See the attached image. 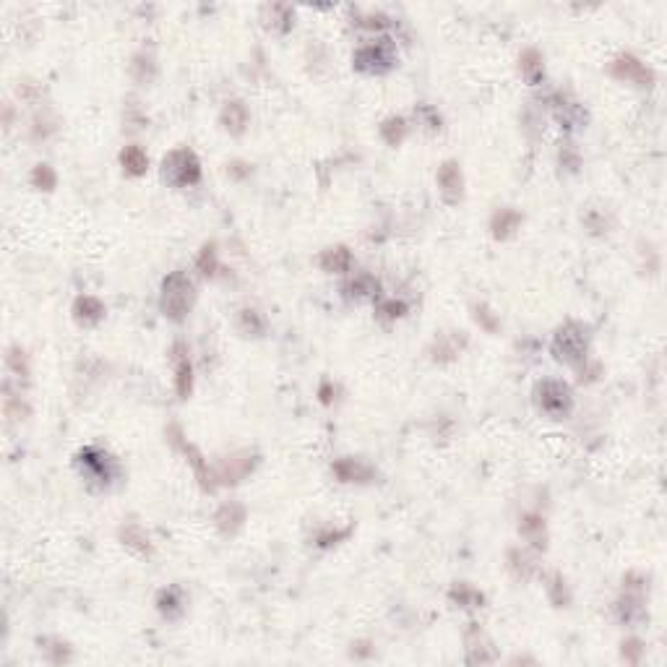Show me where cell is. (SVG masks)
Returning <instances> with one entry per match:
<instances>
[{
    "label": "cell",
    "instance_id": "cell-2",
    "mask_svg": "<svg viewBox=\"0 0 667 667\" xmlns=\"http://www.w3.org/2000/svg\"><path fill=\"white\" fill-rule=\"evenodd\" d=\"M164 177L175 186H193L201 177V164L196 154L188 149H175L164 157Z\"/></svg>",
    "mask_w": 667,
    "mask_h": 667
},
{
    "label": "cell",
    "instance_id": "cell-17",
    "mask_svg": "<svg viewBox=\"0 0 667 667\" xmlns=\"http://www.w3.org/2000/svg\"><path fill=\"white\" fill-rule=\"evenodd\" d=\"M521 66H524V70H537L539 68V55L535 52V50H529V52H524V58H521Z\"/></svg>",
    "mask_w": 667,
    "mask_h": 667
},
{
    "label": "cell",
    "instance_id": "cell-1",
    "mask_svg": "<svg viewBox=\"0 0 667 667\" xmlns=\"http://www.w3.org/2000/svg\"><path fill=\"white\" fill-rule=\"evenodd\" d=\"M190 305H193V284H190V279H188L186 274H180V271L170 274L164 279V287H162L164 316L180 321L190 310Z\"/></svg>",
    "mask_w": 667,
    "mask_h": 667
},
{
    "label": "cell",
    "instance_id": "cell-7",
    "mask_svg": "<svg viewBox=\"0 0 667 667\" xmlns=\"http://www.w3.org/2000/svg\"><path fill=\"white\" fill-rule=\"evenodd\" d=\"M438 183L444 188V193L448 199H457L461 196V172H459L457 162H446L438 172Z\"/></svg>",
    "mask_w": 667,
    "mask_h": 667
},
{
    "label": "cell",
    "instance_id": "cell-16",
    "mask_svg": "<svg viewBox=\"0 0 667 667\" xmlns=\"http://www.w3.org/2000/svg\"><path fill=\"white\" fill-rule=\"evenodd\" d=\"M177 391H180V397H188V391H190V365L186 360L177 365Z\"/></svg>",
    "mask_w": 667,
    "mask_h": 667
},
{
    "label": "cell",
    "instance_id": "cell-12",
    "mask_svg": "<svg viewBox=\"0 0 667 667\" xmlns=\"http://www.w3.org/2000/svg\"><path fill=\"white\" fill-rule=\"evenodd\" d=\"M516 224H519V214L516 211H501V214H495L492 227H495V235H508Z\"/></svg>",
    "mask_w": 667,
    "mask_h": 667
},
{
    "label": "cell",
    "instance_id": "cell-11",
    "mask_svg": "<svg viewBox=\"0 0 667 667\" xmlns=\"http://www.w3.org/2000/svg\"><path fill=\"white\" fill-rule=\"evenodd\" d=\"M76 310H79V316L86 318V321H97V318H102V313H105L102 303H99L97 297H89V295L76 303Z\"/></svg>",
    "mask_w": 667,
    "mask_h": 667
},
{
    "label": "cell",
    "instance_id": "cell-13",
    "mask_svg": "<svg viewBox=\"0 0 667 667\" xmlns=\"http://www.w3.org/2000/svg\"><path fill=\"white\" fill-rule=\"evenodd\" d=\"M227 519H230V524H227V529L232 532V529L237 527L240 521H243V508H240V506H235V504L224 506L222 511H219V516H217V521H219V524H224ZM227 529H224V532H227Z\"/></svg>",
    "mask_w": 667,
    "mask_h": 667
},
{
    "label": "cell",
    "instance_id": "cell-5",
    "mask_svg": "<svg viewBox=\"0 0 667 667\" xmlns=\"http://www.w3.org/2000/svg\"><path fill=\"white\" fill-rule=\"evenodd\" d=\"M613 73L618 79H628V81H639V83H649L652 81V73L639 63L631 55H621V58L613 63Z\"/></svg>",
    "mask_w": 667,
    "mask_h": 667
},
{
    "label": "cell",
    "instance_id": "cell-6",
    "mask_svg": "<svg viewBox=\"0 0 667 667\" xmlns=\"http://www.w3.org/2000/svg\"><path fill=\"white\" fill-rule=\"evenodd\" d=\"M355 60H357V66L365 70L381 68V66H386L388 63V47L386 45H368L357 52V58Z\"/></svg>",
    "mask_w": 667,
    "mask_h": 667
},
{
    "label": "cell",
    "instance_id": "cell-14",
    "mask_svg": "<svg viewBox=\"0 0 667 667\" xmlns=\"http://www.w3.org/2000/svg\"><path fill=\"white\" fill-rule=\"evenodd\" d=\"M32 180H34L37 188H45V190H52V188H55V172H52L47 164H39V167H37Z\"/></svg>",
    "mask_w": 667,
    "mask_h": 667
},
{
    "label": "cell",
    "instance_id": "cell-4",
    "mask_svg": "<svg viewBox=\"0 0 667 667\" xmlns=\"http://www.w3.org/2000/svg\"><path fill=\"white\" fill-rule=\"evenodd\" d=\"M584 337L576 331V328H561L558 331V337H555V350L561 352L558 357H563V360H568V363H574L576 357H581V352H584Z\"/></svg>",
    "mask_w": 667,
    "mask_h": 667
},
{
    "label": "cell",
    "instance_id": "cell-10",
    "mask_svg": "<svg viewBox=\"0 0 667 667\" xmlns=\"http://www.w3.org/2000/svg\"><path fill=\"white\" fill-rule=\"evenodd\" d=\"M321 263L326 271H344L350 266V253H347V248H328Z\"/></svg>",
    "mask_w": 667,
    "mask_h": 667
},
{
    "label": "cell",
    "instance_id": "cell-15",
    "mask_svg": "<svg viewBox=\"0 0 667 667\" xmlns=\"http://www.w3.org/2000/svg\"><path fill=\"white\" fill-rule=\"evenodd\" d=\"M334 472H337V475H339L344 482H352V480H357V477H360V472H363V469H360V464H355V461H350V459H344V461H339V464L334 467Z\"/></svg>",
    "mask_w": 667,
    "mask_h": 667
},
{
    "label": "cell",
    "instance_id": "cell-9",
    "mask_svg": "<svg viewBox=\"0 0 667 667\" xmlns=\"http://www.w3.org/2000/svg\"><path fill=\"white\" fill-rule=\"evenodd\" d=\"M222 120L227 123V128L232 130V133H240L248 123V112L246 107H243V102H230V105L224 107Z\"/></svg>",
    "mask_w": 667,
    "mask_h": 667
},
{
    "label": "cell",
    "instance_id": "cell-3",
    "mask_svg": "<svg viewBox=\"0 0 667 667\" xmlns=\"http://www.w3.org/2000/svg\"><path fill=\"white\" fill-rule=\"evenodd\" d=\"M539 404H542V410L550 412V415H561L571 404L568 388L563 386V384H558V381H545L539 386Z\"/></svg>",
    "mask_w": 667,
    "mask_h": 667
},
{
    "label": "cell",
    "instance_id": "cell-8",
    "mask_svg": "<svg viewBox=\"0 0 667 667\" xmlns=\"http://www.w3.org/2000/svg\"><path fill=\"white\" fill-rule=\"evenodd\" d=\"M120 159H123V167L128 170L130 175L146 172V164H149V159H146V154H143L141 146H126L123 154H120Z\"/></svg>",
    "mask_w": 667,
    "mask_h": 667
}]
</instances>
